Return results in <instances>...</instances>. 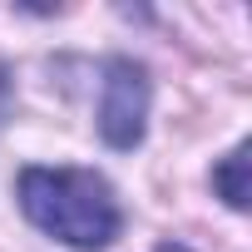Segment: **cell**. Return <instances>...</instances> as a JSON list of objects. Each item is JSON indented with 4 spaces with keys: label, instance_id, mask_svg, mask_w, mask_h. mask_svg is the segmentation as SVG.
<instances>
[{
    "label": "cell",
    "instance_id": "obj_3",
    "mask_svg": "<svg viewBox=\"0 0 252 252\" xmlns=\"http://www.w3.org/2000/svg\"><path fill=\"white\" fill-rule=\"evenodd\" d=\"M213 188H218V198L227 203V208H247V144H237L218 168H213Z\"/></svg>",
    "mask_w": 252,
    "mask_h": 252
},
{
    "label": "cell",
    "instance_id": "obj_4",
    "mask_svg": "<svg viewBox=\"0 0 252 252\" xmlns=\"http://www.w3.org/2000/svg\"><path fill=\"white\" fill-rule=\"evenodd\" d=\"M5 94H10V84H5V69H0V114H5Z\"/></svg>",
    "mask_w": 252,
    "mask_h": 252
},
{
    "label": "cell",
    "instance_id": "obj_1",
    "mask_svg": "<svg viewBox=\"0 0 252 252\" xmlns=\"http://www.w3.org/2000/svg\"><path fill=\"white\" fill-rule=\"evenodd\" d=\"M20 213L55 242L74 247V252H104L119 227H124V208L109 188L104 173L94 168H25L20 183Z\"/></svg>",
    "mask_w": 252,
    "mask_h": 252
},
{
    "label": "cell",
    "instance_id": "obj_5",
    "mask_svg": "<svg viewBox=\"0 0 252 252\" xmlns=\"http://www.w3.org/2000/svg\"><path fill=\"white\" fill-rule=\"evenodd\" d=\"M158 252H188V247H173V242H168V247H158Z\"/></svg>",
    "mask_w": 252,
    "mask_h": 252
},
{
    "label": "cell",
    "instance_id": "obj_2",
    "mask_svg": "<svg viewBox=\"0 0 252 252\" xmlns=\"http://www.w3.org/2000/svg\"><path fill=\"white\" fill-rule=\"evenodd\" d=\"M149 69L119 55L104 64V99H99V134L109 149H139L149 129Z\"/></svg>",
    "mask_w": 252,
    "mask_h": 252
}]
</instances>
